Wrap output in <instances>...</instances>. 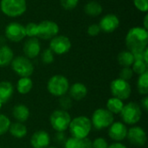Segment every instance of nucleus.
Wrapping results in <instances>:
<instances>
[{"label":"nucleus","instance_id":"39","mask_svg":"<svg viewBox=\"0 0 148 148\" xmlns=\"http://www.w3.org/2000/svg\"><path fill=\"white\" fill-rule=\"evenodd\" d=\"M67 137L64 134V132H56L55 135V141L58 144H64L66 141Z\"/></svg>","mask_w":148,"mask_h":148},{"label":"nucleus","instance_id":"1","mask_svg":"<svg viewBox=\"0 0 148 148\" xmlns=\"http://www.w3.org/2000/svg\"><path fill=\"white\" fill-rule=\"evenodd\" d=\"M127 50L134 54L142 53L147 48L148 30L140 26L131 28L125 38Z\"/></svg>","mask_w":148,"mask_h":148},{"label":"nucleus","instance_id":"10","mask_svg":"<svg viewBox=\"0 0 148 148\" xmlns=\"http://www.w3.org/2000/svg\"><path fill=\"white\" fill-rule=\"evenodd\" d=\"M72 47L70 39L63 35H57L49 41V49L56 55L62 56L68 53Z\"/></svg>","mask_w":148,"mask_h":148},{"label":"nucleus","instance_id":"38","mask_svg":"<svg viewBox=\"0 0 148 148\" xmlns=\"http://www.w3.org/2000/svg\"><path fill=\"white\" fill-rule=\"evenodd\" d=\"M108 141L104 138L99 137L93 141V148H108Z\"/></svg>","mask_w":148,"mask_h":148},{"label":"nucleus","instance_id":"45","mask_svg":"<svg viewBox=\"0 0 148 148\" xmlns=\"http://www.w3.org/2000/svg\"><path fill=\"white\" fill-rule=\"evenodd\" d=\"M47 148H58V147H49Z\"/></svg>","mask_w":148,"mask_h":148},{"label":"nucleus","instance_id":"35","mask_svg":"<svg viewBox=\"0 0 148 148\" xmlns=\"http://www.w3.org/2000/svg\"><path fill=\"white\" fill-rule=\"evenodd\" d=\"M61 6L67 10H71L76 8L79 3V0H60Z\"/></svg>","mask_w":148,"mask_h":148},{"label":"nucleus","instance_id":"14","mask_svg":"<svg viewBox=\"0 0 148 148\" xmlns=\"http://www.w3.org/2000/svg\"><path fill=\"white\" fill-rule=\"evenodd\" d=\"M98 25L101 29V31L105 33H112L119 28L120 19L116 15L109 13L101 17Z\"/></svg>","mask_w":148,"mask_h":148},{"label":"nucleus","instance_id":"22","mask_svg":"<svg viewBox=\"0 0 148 148\" xmlns=\"http://www.w3.org/2000/svg\"><path fill=\"white\" fill-rule=\"evenodd\" d=\"M9 132H10V135L13 136L14 138L22 139L27 135L28 130H27L26 126L23 123L16 121L15 123L10 124V128H9Z\"/></svg>","mask_w":148,"mask_h":148},{"label":"nucleus","instance_id":"24","mask_svg":"<svg viewBox=\"0 0 148 148\" xmlns=\"http://www.w3.org/2000/svg\"><path fill=\"white\" fill-rule=\"evenodd\" d=\"M33 88V82L30 77H20L16 82V90L21 95L29 94Z\"/></svg>","mask_w":148,"mask_h":148},{"label":"nucleus","instance_id":"43","mask_svg":"<svg viewBox=\"0 0 148 148\" xmlns=\"http://www.w3.org/2000/svg\"><path fill=\"white\" fill-rule=\"evenodd\" d=\"M143 28L146 29L147 30H148V15L146 14L144 20H143Z\"/></svg>","mask_w":148,"mask_h":148},{"label":"nucleus","instance_id":"21","mask_svg":"<svg viewBox=\"0 0 148 148\" xmlns=\"http://www.w3.org/2000/svg\"><path fill=\"white\" fill-rule=\"evenodd\" d=\"M14 58L13 50L7 45L0 46V67L4 68L10 65Z\"/></svg>","mask_w":148,"mask_h":148},{"label":"nucleus","instance_id":"46","mask_svg":"<svg viewBox=\"0 0 148 148\" xmlns=\"http://www.w3.org/2000/svg\"><path fill=\"white\" fill-rule=\"evenodd\" d=\"M0 148H1V147H0Z\"/></svg>","mask_w":148,"mask_h":148},{"label":"nucleus","instance_id":"4","mask_svg":"<svg viewBox=\"0 0 148 148\" xmlns=\"http://www.w3.org/2000/svg\"><path fill=\"white\" fill-rule=\"evenodd\" d=\"M69 80L62 75H55L51 76L47 83V89L49 93L56 97H61L66 95L69 91Z\"/></svg>","mask_w":148,"mask_h":148},{"label":"nucleus","instance_id":"7","mask_svg":"<svg viewBox=\"0 0 148 148\" xmlns=\"http://www.w3.org/2000/svg\"><path fill=\"white\" fill-rule=\"evenodd\" d=\"M10 65L12 70L20 77H30L34 72V65L30 59L23 56L14 57Z\"/></svg>","mask_w":148,"mask_h":148},{"label":"nucleus","instance_id":"33","mask_svg":"<svg viewBox=\"0 0 148 148\" xmlns=\"http://www.w3.org/2000/svg\"><path fill=\"white\" fill-rule=\"evenodd\" d=\"M81 142L82 140L71 136L70 138H68L66 140L63 146L64 148H81Z\"/></svg>","mask_w":148,"mask_h":148},{"label":"nucleus","instance_id":"34","mask_svg":"<svg viewBox=\"0 0 148 148\" xmlns=\"http://www.w3.org/2000/svg\"><path fill=\"white\" fill-rule=\"evenodd\" d=\"M121 79L124 80V81H127L128 82L129 80L132 79L133 75H134V72L131 69V67H125V68H122L121 70L120 71V74H119Z\"/></svg>","mask_w":148,"mask_h":148},{"label":"nucleus","instance_id":"25","mask_svg":"<svg viewBox=\"0 0 148 148\" xmlns=\"http://www.w3.org/2000/svg\"><path fill=\"white\" fill-rule=\"evenodd\" d=\"M124 105L123 101L115 97H111L107 101V109L113 114H118L121 112Z\"/></svg>","mask_w":148,"mask_h":148},{"label":"nucleus","instance_id":"11","mask_svg":"<svg viewBox=\"0 0 148 148\" xmlns=\"http://www.w3.org/2000/svg\"><path fill=\"white\" fill-rule=\"evenodd\" d=\"M59 33L58 24L51 20H43L37 24V37L50 40Z\"/></svg>","mask_w":148,"mask_h":148},{"label":"nucleus","instance_id":"5","mask_svg":"<svg viewBox=\"0 0 148 148\" xmlns=\"http://www.w3.org/2000/svg\"><path fill=\"white\" fill-rule=\"evenodd\" d=\"M120 114L123 122L130 126L137 124L142 117V110L140 106L134 101L124 105Z\"/></svg>","mask_w":148,"mask_h":148},{"label":"nucleus","instance_id":"23","mask_svg":"<svg viewBox=\"0 0 148 148\" xmlns=\"http://www.w3.org/2000/svg\"><path fill=\"white\" fill-rule=\"evenodd\" d=\"M102 6L97 1H90L84 5V12L89 16H98L102 13Z\"/></svg>","mask_w":148,"mask_h":148},{"label":"nucleus","instance_id":"36","mask_svg":"<svg viewBox=\"0 0 148 148\" xmlns=\"http://www.w3.org/2000/svg\"><path fill=\"white\" fill-rule=\"evenodd\" d=\"M134 4L135 8L141 12L146 13L148 10V0H134Z\"/></svg>","mask_w":148,"mask_h":148},{"label":"nucleus","instance_id":"17","mask_svg":"<svg viewBox=\"0 0 148 148\" xmlns=\"http://www.w3.org/2000/svg\"><path fill=\"white\" fill-rule=\"evenodd\" d=\"M50 144V136L48 132L39 130L35 132L30 138V145L33 148H47Z\"/></svg>","mask_w":148,"mask_h":148},{"label":"nucleus","instance_id":"29","mask_svg":"<svg viewBox=\"0 0 148 148\" xmlns=\"http://www.w3.org/2000/svg\"><path fill=\"white\" fill-rule=\"evenodd\" d=\"M10 124L9 117L5 114H0V136L5 134L9 131Z\"/></svg>","mask_w":148,"mask_h":148},{"label":"nucleus","instance_id":"8","mask_svg":"<svg viewBox=\"0 0 148 148\" xmlns=\"http://www.w3.org/2000/svg\"><path fill=\"white\" fill-rule=\"evenodd\" d=\"M71 120V116L68 111L62 109L55 110L49 117L50 125L56 132H65L69 128Z\"/></svg>","mask_w":148,"mask_h":148},{"label":"nucleus","instance_id":"2","mask_svg":"<svg viewBox=\"0 0 148 148\" xmlns=\"http://www.w3.org/2000/svg\"><path fill=\"white\" fill-rule=\"evenodd\" d=\"M69 133L72 137L82 140L89 134L92 129V124L89 118L86 116H77L71 120L69 126Z\"/></svg>","mask_w":148,"mask_h":148},{"label":"nucleus","instance_id":"16","mask_svg":"<svg viewBox=\"0 0 148 148\" xmlns=\"http://www.w3.org/2000/svg\"><path fill=\"white\" fill-rule=\"evenodd\" d=\"M127 130L128 129L124 123L121 121H115L113 122V124L108 127V136L111 140L120 142L127 138Z\"/></svg>","mask_w":148,"mask_h":148},{"label":"nucleus","instance_id":"44","mask_svg":"<svg viewBox=\"0 0 148 148\" xmlns=\"http://www.w3.org/2000/svg\"><path fill=\"white\" fill-rule=\"evenodd\" d=\"M2 105H3V103H2V101H0V109H1V108H2Z\"/></svg>","mask_w":148,"mask_h":148},{"label":"nucleus","instance_id":"15","mask_svg":"<svg viewBox=\"0 0 148 148\" xmlns=\"http://www.w3.org/2000/svg\"><path fill=\"white\" fill-rule=\"evenodd\" d=\"M23 51L24 56L29 59H34L40 55L41 52V43L37 37L28 38L23 46Z\"/></svg>","mask_w":148,"mask_h":148},{"label":"nucleus","instance_id":"12","mask_svg":"<svg viewBox=\"0 0 148 148\" xmlns=\"http://www.w3.org/2000/svg\"><path fill=\"white\" fill-rule=\"evenodd\" d=\"M4 35L5 37L12 42H19L26 37L24 26L16 22L7 24L4 29Z\"/></svg>","mask_w":148,"mask_h":148},{"label":"nucleus","instance_id":"9","mask_svg":"<svg viewBox=\"0 0 148 148\" xmlns=\"http://www.w3.org/2000/svg\"><path fill=\"white\" fill-rule=\"evenodd\" d=\"M110 91L113 97L124 101L130 97L132 88L128 82L124 81L121 78H117L112 81L110 84Z\"/></svg>","mask_w":148,"mask_h":148},{"label":"nucleus","instance_id":"27","mask_svg":"<svg viewBox=\"0 0 148 148\" xmlns=\"http://www.w3.org/2000/svg\"><path fill=\"white\" fill-rule=\"evenodd\" d=\"M137 88L140 95L145 96L148 95V71L139 75Z\"/></svg>","mask_w":148,"mask_h":148},{"label":"nucleus","instance_id":"28","mask_svg":"<svg viewBox=\"0 0 148 148\" xmlns=\"http://www.w3.org/2000/svg\"><path fill=\"white\" fill-rule=\"evenodd\" d=\"M131 67L133 72L139 75L147 71V63H146L143 60H134Z\"/></svg>","mask_w":148,"mask_h":148},{"label":"nucleus","instance_id":"19","mask_svg":"<svg viewBox=\"0 0 148 148\" xmlns=\"http://www.w3.org/2000/svg\"><path fill=\"white\" fill-rule=\"evenodd\" d=\"M12 115L17 122L23 123L29 120L30 116V112L26 105L17 104L15 105L12 109Z\"/></svg>","mask_w":148,"mask_h":148},{"label":"nucleus","instance_id":"42","mask_svg":"<svg viewBox=\"0 0 148 148\" xmlns=\"http://www.w3.org/2000/svg\"><path fill=\"white\" fill-rule=\"evenodd\" d=\"M108 148H127L124 144L121 143V142H115L111 144L110 146H108Z\"/></svg>","mask_w":148,"mask_h":148},{"label":"nucleus","instance_id":"13","mask_svg":"<svg viewBox=\"0 0 148 148\" xmlns=\"http://www.w3.org/2000/svg\"><path fill=\"white\" fill-rule=\"evenodd\" d=\"M127 138L132 145L136 147H143L147 140L146 131L138 126L132 127L127 130Z\"/></svg>","mask_w":148,"mask_h":148},{"label":"nucleus","instance_id":"26","mask_svg":"<svg viewBox=\"0 0 148 148\" xmlns=\"http://www.w3.org/2000/svg\"><path fill=\"white\" fill-rule=\"evenodd\" d=\"M117 61H118V63L121 66H122V68L131 67L134 62V54L130 52L129 50H124L118 55Z\"/></svg>","mask_w":148,"mask_h":148},{"label":"nucleus","instance_id":"18","mask_svg":"<svg viewBox=\"0 0 148 148\" xmlns=\"http://www.w3.org/2000/svg\"><path fill=\"white\" fill-rule=\"evenodd\" d=\"M69 94L72 100L82 101L88 95V88L85 84L82 82H75L73 85L69 86Z\"/></svg>","mask_w":148,"mask_h":148},{"label":"nucleus","instance_id":"31","mask_svg":"<svg viewBox=\"0 0 148 148\" xmlns=\"http://www.w3.org/2000/svg\"><path fill=\"white\" fill-rule=\"evenodd\" d=\"M25 35L26 36L29 37H36L37 36V23H29L24 26Z\"/></svg>","mask_w":148,"mask_h":148},{"label":"nucleus","instance_id":"32","mask_svg":"<svg viewBox=\"0 0 148 148\" xmlns=\"http://www.w3.org/2000/svg\"><path fill=\"white\" fill-rule=\"evenodd\" d=\"M54 55L55 54L49 49H46L41 54V60L44 64H50L55 60V56Z\"/></svg>","mask_w":148,"mask_h":148},{"label":"nucleus","instance_id":"30","mask_svg":"<svg viewBox=\"0 0 148 148\" xmlns=\"http://www.w3.org/2000/svg\"><path fill=\"white\" fill-rule=\"evenodd\" d=\"M59 105L61 107V109L68 111L69 109H70L73 106V101L71 99V97L69 95H62L60 97L59 99Z\"/></svg>","mask_w":148,"mask_h":148},{"label":"nucleus","instance_id":"3","mask_svg":"<svg viewBox=\"0 0 148 148\" xmlns=\"http://www.w3.org/2000/svg\"><path fill=\"white\" fill-rule=\"evenodd\" d=\"M0 10L9 17H18L25 13L27 2L26 0H1Z\"/></svg>","mask_w":148,"mask_h":148},{"label":"nucleus","instance_id":"40","mask_svg":"<svg viewBox=\"0 0 148 148\" xmlns=\"http://www.w3.org/2000/svg\"><path fill=\"white\" fill-rule=\"evenodd\" d=\"M81 148H93V141L88 137L82 139L81 142Z\"/></svg>","mask_w":148,"mask_h":148},{"label":"nucleus","instance_id":"37","mask_svg":"<svg viewBox=\"0 0 148 148\" xmlns=\"http://www.w3.org/2000/svg\"><path fill=\"white\" fill-rule=\"evenodd\" d=\"M100 32H101V29L99 25L96 23L90 24L87 29V33L90 36H97L100 34Z\"/></svg>","mask_w":148,"mask_h":148},{"label":"nucleus","instance_id":"6","mask_svg":"<svg viewBox=\"0 0 148 148\" xmlns=\"http://www.w3.org/2000/svg\"><path fill=\"white\" fill-rule=\"evenodd\" d=\"M91 124L96 130H102L109 127L114 122V117L107 108L96 109L91 117Z\"/></svg>","mask_w":148,"mask_h":148},{"label":"nucleus","instance_id":"20","mask_svg":"<svg viewBox=\"0 0 148 148\" xmlns=\"http://www.w3.org/2000/svg\"><path fill=\"white\" fill-rule=\"evenodd\" d=\"M14 93V86L7 81L0 82V101L2 103H6L12 97Z\"/></svg>","mask_w":148,"mask_h":148},{"label":"nucleus","instance_id":"41","mask_svg":"<svg viewBox=\"0 0 148 148\" xmlns=\"http://www.w3.org/2000/svg\"><path fill=\"white\" fill-rule=\"evenodd\" d=\"M141 107H142V108H143L146 112H147L148 111V96L147 95L144 96V97H143V99L141 100Z\"/></svg>","mask_w":148,"mask_h":148}]
</instances>
